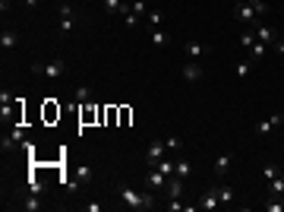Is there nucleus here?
Segmentation results:
<instances>
[{
    "label": "nucleus",
    "instance_id": "obj_16",
    "mask_svg": "<svg viewBox=\"0 0 284 212\" xmlns=\"http://www.w3.org/2000/svg\"><path fill=\"white\" fill-rule=\"evenodd\" d=\"M149 38H152V44H155V48H168V44H171V35L164 32L161 26H158V29H152V32H149Z\"/></svg>",
    "mask_w": 284,
    "mask_h": 212
},
{
    "label": "nucleus",
    "instance_id": "obj_23",
    "mask_svg": "<svg viewBox=\"0 0 284 212\" xmlns=\"http://www.w3.org/2000/svg\"><path fill=\"white\" fill-rule=\"evenodd\" d=\"M76 181L79 184H89L92 181V165H76Z\"/></svg>",
    "mask_w": 284,
    "mask_h": 212
},
{
    "label": "nucleus",
    "instance_id": "obj_31",
    "mask_svg": "<svg viewBox=\"0 0 284 212\" xmlns=\"http://www.w3.org/2000/svg\"><path fill=\"white\" fill-rule=\"evenodd\" d=\"M278 174H281V168H278V165H265V168H262V178H265V181L278 178Z\"/></svg>",
    "mask_w": 284,
    "mask_h": 212
},
{
    "label": "nucleus",
    "instance_id": "obj_37",
    "mask_svg": "<svg viewBox=\"0 0 284 212\" xmlns=\"http://www.w3.org/2000/svg\"><path fill=\"white\" fill-rule=\"evenodd\" d=\"M86 212H101V203H86Z\"/></svg>",
    "mask_w": 284,
    "mask_h": 212
},
{
    "label": "nucleus",
    "instance_id": "obj_34",
    "mask_svg": "<svg viewBox=\"0 0 284 212\" xmlns=\"http://www.w3.org/2000/svg\"><path fill=\"white\" fill-rule=\"evenodd\" d=\"M29 190L32 193H41V181L38 178H29Z\"/></svg>",
    "mask_w": 284,
    "mask_h": 212
},
{
    "label": "nucleus",
    "instance_id": "obj_29",
    "mask_svg": "<svg viewBox=\"0 0 284 212\" xmlns=\"http://www.w3.org/2000/svg\"><path fill=\"white\" fill-rule=\"evenodd\" d=\"M265 209H268V212H284V203H281L278 196H268V203H265Z\"/></svg>",
    "mask_w": 284,
    "mask_h": 212
},
{
    "label": "nucleus",
    "instance_id": "obj_12",
    "mask_svg": "<svg viewBox=\"0 0 284 212\" xmlns=\"http://www.w3.org/2000/svg\"><path fill=\"white\" fill-rule=\"evenodd\" d=\"M231 162H234V155H231V152H221V155L215 158V178H228Z\"/></svg>",
    "mask_w": 284,
    "mask_h": 212
},
{
    "label": "nucleus",
    "instance_id": "obj_1",
    "mask_svg": "<svg viewBox=\"0 0 284 212\" xmlns=\"http://www.w3.org/2000/svg\"><path fill=\"white\" fill-rule=\"evenodd\" d=\"M63 70H66L63 61H35V64H32V73H35V76H44V79L63 76Z\"/></svg>",
    "mask_w": 284,
    "mask_h": 212
},
{
    "label": "nucleus",
    "instance_id": "obj_9",
    "mask_svg": "<svg viewBox=\"0 0 284 212\" xmlns=\"http://www.w3.org/2000/svg\"><path fill=\"white\" fill-rule=\"evenodd\" d=\"M0 48H4V51H16L19 48V32L16 29H4V32H0Z\"/></svg>",
    "mask_w": 284,
    "mask_h": 212
},
{
    "label": "nucleus",
    "instance_id": "obj_20",
    "mask_svg": "<svg viewBox=\"0 0 284 212\" xmlns=\"http://www.w3.org/2000/svg\"><path fill=\"white\" fill-rule=\"evenodd\" d=\"M281 193H284V171L268 181V196H281Z\"/></svg>",
    "mask_w": 284,
    "mask_h": 212
},
{
    "label": "nucleus",
    "instance_id": "obj_18",
    "mask_svg": "<svg viewBox=\"0 0 284 212\" xmlns=\"http://www.w3.org/2000/svg\"><path fill=\"white\" fill-rule=\"evenodd\" d=\"M10 108H13V95L4 89V92H0V121H4V124H7V117H10Z\"/></svg>",
    "mask_w": 284,
    "mask_h": 212
},
{
    "label": "nucleus",
    "instance_id": "obj_7",
    "mask_svg": "<svg viewBox=\"0 0 284 212\" xmlns=\"http://www.w3.org/2000/svg\"><path fill=\"white\" fill-rule=\"evenodd\" d=\"M202 76H205V70H202V64H199V61H186L183 64V79L186 82H199Z\"/></svg>",
    "mask_w": 284,
    "mask_h": 212
},
{
    "label": "nucleus",
    "instance_id": "obj_33",
    "mask_svg": "<svg viewBox=\"0 0 284 212\" xmlns=\"http://www.w3.org/2000/svg\"><path fill=\"white\" fill-rule=\"evenodd\" d=\"M164 146H168V152H177V149H180V136H168Z\"/></svg>",
    "mask_w": 284,
    "mask_h": 212
},
{
    "label": "nucleus",
    "instance_id": "obj_5",
    "mask_svg": "<svg viewBox=\"0 0 284 212\" xmlns=\"http://www.w3.org/2000/svg\"><path fill=\"white\" fill-rule=\"evenodd\" d=\"M164 155H168V146H164L161 139H152V143L146 146V162H149V168H155Z\"/></svg>",
    "mask_w": 284,
    "mask_h": 212
},
{
    "label": "nucleus",
    "instance_id": "obj_2",
    "mask_svg": "<svg viewBox=\"0 0 284 212\" xmlns=\"http://www.w3.org/2000/svg\"><path fill=\"white\" fill-rule=\"evenodd\" d=\"M76 26H79L76 7H73V4H66V0H63V4H60V22H57V32H60V35H69V32H73Z\"/></svg>",
    "mask_w": 284,
    "mask_h": 212
},
{
    "label": "nucleus",
    "instance_id": "obj_27",
    "mask_svg": "<svg viewBox=\"0 0 284 212\" xmlns=\"http://www.w3.org/2000/svg\"><path fill=\"white\" fill-rule=\"evenodd\" d=\"M133 13H136L139 19H146V13H149V4H146V0H133Z\"/></svg>",
    "mask_w": 284,
    "mask_h": 212
},
{
    "label": "nucleus",
    "instance_id": "obj_32",
    "mask_svg": "<svg viewBox=\"0 0 284 212\" xmlns=\"http://www.w3.org/2000/svg\"><path fill=\"white\" fill-rule=\"evenodd\" d=\"M104 10H108V13H120V10H123V0H104Z\"/></svg>",
    "mask_w": 284,
    "mask_h": 212
},
{
    "label": "nucleus",
    "instance_id": "obj_3",
    "mask_svg": "<svg viewBox=\"0 0 284 212\" xmlns=\"http://www.w3.org/2000/svg\"><path fill=\"white\" fill-rule=\"evenodd\" d=\"M117 196H120L129 209H146V203H142V193H139V190H133V187L123 184V181H117Z\"/></svg>",
    "mask_w": 284,
    "mask_h": 212
},
{
    "label": "nucleus",
    "instance_id": "obj_11",
    "mask_svg": "<svg viewBox=\"0 0 284 212\" xmlns=\"http://www.w3.org/2000/svg\"><path fill=\"white\" fill-rule=\"evenodd\" d=\"M211 187H215V193H218V199H221V206H231V203H234V190H231L228 184H224V178H215V184H211Z\"/></svg>",
    "mask_w": 284,
    "mask_h": 212
},
{
    "label": "nucleus",
    "instance_id": "obj_17",
    "mask_svg": "<svg viewBox=\"0 0 284 212\" xmlns=\"http://www.w3.org/2000/svg\"><path fill=\"white\" fill-rule=\"evenodd\" d=\"M120 19H123V26H126V29H136V26H142V19L133 13V7H126V4H123V10H120Z\"/></svg>",
    "mask_w": 284,
    "mask_h": 212
},
{
    "label": "nucleus",
    "instance_id": "obj_21",
    "mask_svg": "<svg viewBox=\"0 0 284 212\" xmlns=\"http://www.w3.org/2000/svg\"><path fill=\"white\" fill-rule=\"evenodd\" d=\"M161 22H164V13H161V10H149V13H146V26H149V29H158Z\"/></svg>",
    "mask_w": 284,
    "mask_h": 212
},
{
    "label": "nucleus",
    "instance_id": "obj_19",
    "mask_svg": "<svg viewBox=\"0 0 284 212\" xmlns=\"http://www.w3.org/2000/svg\"><path fill=\"white\" fill-rule=\"evenodd\" d=\"M174 174H177V178H189V174H193V162H189V158H180V162L174 165Z\"/></svg>",
    "mask_w": 284,
    "mask_h": 212
},
{
    "label": "nucleus",
    "instance_id": "obj_10",
    "mask_svg": "<svg viewBox=\"0 0 284 212\" xmlns=\"http://www.w3.org/2000/svg\"><path fill=\"white\" fill-rule=\"evenodd\" d=\"M183 51H186L189 61H202V57L208 54V44H202V41H186V44H183Z\"/></svg>",
    "mask_w": 284,
    "mask_h": 212
},
{
    "label": "nucleus",
    "instance_id": "obj_36",
    "mask_svg": "<svg viewBox=\"0 0 284 212\" xmlns=\"http://www.w3.org/2000/svg\"><path fill=\"white\" fill-rule=\"evenodd\" d=\"M275 51H278V54L284 57V38H281V35H278V41H275Z\"/></svg>",
    "mask_w": 284,
    "mask_h": 212
},
{
    "label": "nucleus",
    "instance_id": "obj_24",
    "mask_svg": "<svg viewBox=\"0 0 284 212\" xmlns=\"http://www.w3.org/2000/svg\"><path fill=\"white\" fill-rule=\"evenodd\" d=\"M250 54H253V61H259V57H265V54H268V44L256 38V44H253V48H250Z\"/></svg>",
    "mask_w": 284,
    "mask_h": 212
},
{
    "label": "nucleus",
    "instance_id": "obj_26",
    "mask_svg": "<svg viewBox=\"0 0 284 212\" xmlns=\"http://www.w3.org/2000/svg\"><path fill=\"white\" fill-rule=\"evenodd\" d=\"M174 165H177V162H171L168 155H164V158H161V162L155 165V168H158V171H164V174H168V178H171V174H174Z\"/></svg>",
    "mask_w": 284,
    "mask_h": 212
},
{
    "label": "nucleus",
    "instance_id": "obj_4",
    "mask_svg": "<svg viewBox=\"0 0 284 212\" xmlns=\"http://www.w3.org/2000/svg\"><path fill=\"white\" fill-rule=\"evenodd\" d=\"M234 16H237L240 26H256V22H259V16H256V10H253L250 0H246V4H237L234 7Z\"/></svg>",
    "mask_w": 284,
    "mask_h": 212
},
{
    "label": "nucleus",
    "instance_id": "obj_38",
    "mask_svg": "<svg viewBox=\"0 0 284 212\" xmlns=\"http://www.w3.org/2000/svg\"><path fill=\"white\" fill-rule=\"evenodd\" d=\"M26 7H38V0H26Z\"/></svg>",
    "mask_w": 284,
    "mask_h": 212
},
{
    "label": "nucleus",
    "instance_id": "obj_25",
    "mask_svg": "<svg viewBox=\"0 0 284 212\" xmlns=\"http://www.w3.org/2000/svg\"><path fill=\"white\" fill-rule=\"evenodd\" d=\"M76 101H79V104H89V101H92V89H89V86H79V89H76Z\"/></svg>",
    "mask_w": 284,
    "mask_h": 212
},
{
    "label": "nucleus",
    "instance_id": "obj_35",
    "mask_svg": "<svg viewBox=\"0 0 284 212\" xmlns=\"http://www.w3.org/2000/svg\"><path fill=\"white\" fill-rule=\"evenodd\" d=\"M168 209H171V212H180L183 203H180V199H168Z\"/></svg>",
    "mask_w": 284,
    "mask_h": 212
},
{
    "label": "nucleus",
    "instance_id": "obj_6",
    "mask_svg": "<svg viewBox=\"0 0 284 212\" xmlns=\"http://www.w3.org/2000/svg\"><path fill=\"white\" fill-rule=\"evenodd\" d=\"M146 187H152L155 193H161L164 187H168V174L158 171V168H149V174H146Z\"/></svg>",
    "mask_w": 284,
    "mask_h": 212
},
{
    "label": "nucleus",
    "instance_id": "obj_15",
    "mask_svg": "<svg viewBox=\"0 0 284 212\" xmlns=\"http://www.w3.org/2000/svg\"><path fill=\"white\" fill-rule=\"evenodd\" d=\"M284 121V114H271L268 117V121H262V124H256V133L259 136H265V133H271V130H275V127Z\"/></svg>",
    "mask_w": 284,
    "mask_h": 212
},
{
    "label": "nucleus",
    "instance_id": "obj_22",
    "mask_svg": "<svg viewBox=\"0 0 284 212\" xmlns=\"http://www.w3.org/2000/svg\"><path fill=\"white\" fill-rule=\"evenodd\" d=\"M22 209H26V212H38V209H41V196H38V193H29L26 203H22Z\"/></svg>",
    "mask_w": 284,
    "mask_h": 212
},
{
    "label": "nucleus",
    "instance_id": "obj_13",
    "mask_svg": "<svg viewBox=\"0 0 284 212\" xmlns=\"http://www.w3.org/2000/svg\"><path fill=\"white\" fill-rule=\"evenodd\" d=\"M199 209H218L221 206V199H218V193H215V187H208V190L199 196V203H196Z\"/></svg>",
    "mask_w": 284,
    "mask_h": 212
},
{
    "label": "nucleus",
    "instance_id": "obj_28",
    "mask_svg": "<svg viewBox=\"0 0 284 212\" xmlns=\"http://www.w3.org/2000/svg\"><path fill=\"white\" fill-rule=\"evenodd\" d=\"M253 10H256V16H265L268 13V0H250Z\"/></svg>",
    "mask_w": 284,
    "mask_h": 212
},
{
    "label": "nucleus",
    "instance_id": "obj_30",
    "mask_svg": "<svg viewBox=\"0 0 284 212\" xmlns=\"http://www.w3.org/2000/svg\"><path fill=\"white\" fill-rule=\"evenodd\" d=\"M253 57H250V61H243V64H237V76H250V70H253Z\"/></svg>",
    "mask_w": 284,
    "mask_h": 212
},
{
    "label": "nucleus",
    "instance_id": "obj_14",
    "mask_svg": "<svg viewBox=\"0 0 284 212\" xmlns=\"http://www.w3.org/2000/svg\"><path fill=\"white\" fill-rule=\"evenodd\" d=\"M164 193H168V199H180V193H183V178L171 174V178H168V187H164Z\"/></svg>",
    "mask_w": 284,
    "mask_h": 212
},
{
    "label": "nucleus",
    "instance_id": "obj_8",
    "mask_svg": "<svg viewBox=\"0 0 284 212\" xmlns=\"http://www.w3.org/2000/svg\"><path fill=\"white\" fill-rule=\"evenodd\" d=\"M253 29H256V38H259V41H265L268 48H275V41H278V32H275V29H271V26H262V22H256Z\"/></svg>",
    "mask_w": 284,
    "mask_h": 212
}]
</instances>
